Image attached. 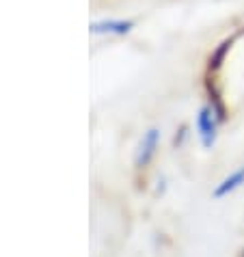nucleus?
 Returning a JSON list of instances; mask_svg holds the SVG:
<instances>
[{
	"label": "nucleus",
	"instance_id": "obj_1",
	"mask_svg": "<svg viewBox=\"0 0 244 257\" xmlns=\"http://www.w3.org/2000/svg\"><path fill=\"white\" fill-rule=\"evenodd\" d=\"M218 123H220V117H218V110L214 106H203L197 115V130H199V139L203 143V147L210 149L216 141V134H218Z\"/></svg>",
	"mask_w": 244,
	"mask_h": 257
},
{
	"label": "nucleus",
	"instance_id": "obj_2",
	"mask_svg": "<svg viewBox=\"0 0 244 257\" xmlns=\"http://www.w3.org/2000/svg\"><path fill=\"white\" fill-rule=\"evenodd\" d=\"M158 141H160V132L152 127V130L145 132V137H143L141 145H139V152H136V167H147L149 160L154 158L156 149H158Z\"/></svg>",
	"mask_w": 244,
	"mask_h": 257
},
{
	"label": "nucleus",
	"instance_id": "obj_3",
	"mask_svg": "<svg viewBox=\"0 0 244 257\" xmlns=\"http://www.w3.org/2000/svg\"><path fill=\"white\" fill-rule=\"evenodd\" d=\"M132 28V22H124V20H110V22H95L91 26V33L97 35H124Z\"/></svg>",
	"mask_w": 244,
	"mask_h": 257
},
{
	"label": "nucleus",
	"instance_id": "obj_4",
	"mask_svg": "<svg viewBox=\"0 0 244 257\" xmlns=\"http://www.w3.org/2000/svg\"><path fill=\"white\" fill-rule=\"evenodd\" d=\"M244 184V167H240L238 171H233L229 177H225L218 186H216V190H214V197H225V195H229V192H233L235 188H240Z\"/></svg>",
	"mask_w": 244,
	"mask_h": 257
}]
</instances>
